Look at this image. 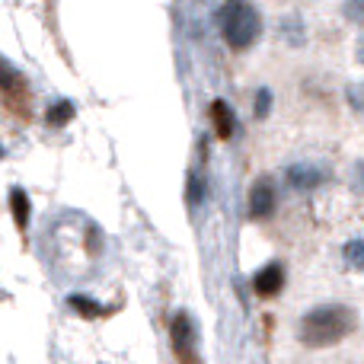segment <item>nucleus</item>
Returning <instances> with one entry per match:
<instances>
[{
	"label": "nucleus",
	"instance_id": "1",
	"mask_svg": "<svg viewBox=\"0 0 364 364\" xmlns=\"http://www.w3.org/2000/svg\"><path fill=\"white\" fill-rule=\"evenodd\" d=\"M358 326V314L346 304H320V307L307 310L297 326V339L307 348H333L342 339L355 333Z\"/></svg>",
	"mask_w": 364,
	"mask_h": 364
},
{
	"label": "nucleus",
	"instance_id": "2",
	"mask_svg": "<svg viewBox=\"0 0 364 364\" xmlns=\"http://www.w3.org/2000/svg\"><path fill=\"white\" fill-rule=\"evenodd\" d=\"M218 29H220V38L233 51H246L262 38L265 26H262V13L250 0H224L218 6Z\"/></svg>",
	"mask_w": 364,
	"mask_h": 364
},
{
	"label": "nucleus",
	"instance_id": "3",
	"mask_svg": "<svg viewBox=\"0 0 364 364\" xmlns=\"http://www.w3.org/2000/svg\"><path fill=\"white\" fill-rule=\"evenodd\" d=\"M0 100L6 102V109L16 115H23V119H29V83H26V77L19 74L13 64H6L4 58H0Z\"/></svg>",
	"mask_w": 364,
	"mask_h": 364
},
{
	"label": "nucleus",
	"instance_id": "4",
	"mask_svg": "<svg viewBox=\"0 0 364 364\" xmlns=\"http://www.w3.org/2000/svg\"><path fill=\"white\" fill-rule=\"evenodd\" d=\"M275 205H278L275 182H272V176H259L250 186V195H246V214H250V220H269L275 214Z\"/></svg>",
	"mask_w": 364,
	"mask_h": 364
},
{
	"label": "nucleus",
	"instance_id": "5",
	"mask_svg": "<svg viewBox=\"0 0 364 364\" xmlns=\"http://www.w3.org/2000/svg\"><path fill=\"white\" fill-rule=\"evenodd\" d=\"M170 342L182 364H195V323L186 310H179L170 320Z\"/></svg>",
	"mask_w": 364,
	"mask_h": 364
},
{
	"label": "nucleus",
	"instance_id": "6",
	"mask_svg": "<svg viewBox=\"0 0 364 364\" xmlns=\"http://www.w3.org/2000/svg\"><path fill=\"white\" fill-rule=\"evenodd\" d=\"M326 179H329L326 170H320L316 164H291L288 170H284V182H288V188H294V192H314V188H320Z\"/></svg>",
	"mask_w": 364,
	"mask_h": 364
},
{
	"label": "nucleus",
	"instance_id": "7",
	"mask_svg": "<svg viewBox=\"0 0 364 364\" xmlns=\"http://www.w3.org/2000/svg\"><path fill=\"white\" fill-rule=\"evenodd\" d=\"M284 282H288V272H284L282 262H269L252 275V291L259 297H278L284 291Z\"/></svg>",
	"mask_w": 364,
	"mask_h": 364
},
{
	"label": "nucleus",
	"instance_id": "8",
	"mask_svg": "<svg viewBox=\"0 0 364 364\" xmlns=\"http://www.w3.org/2000/svg\"><path fill=\"white\" fill-rule=\"evenodd\" d=\"M275 36L282 38V45H288V48H304V45H307V23H304L301 13H284L275 26Z\"/></svg>",
	"mask_w": 364,
	"mask_h": 364
},
{
	"label": "nucleus",
	"instance_id": "9",
	"mask_svg": "<svg viewBox=\"0 0 364 364\" xmlns=\"http://www.w3.org/2000/svg\"><path fill=\"white\" fill-rule=\"evenodd\" d=\"M211 122H214V134H218V141H230L233 134H237V115H233V109L227 106L224 100L211 102Z\"/></svg>",
	"mask_w": 364,
	"mask_h": 364
},
{
	"label": "nucleus",
	"instance_id": "10",
	"mask_svg": "<svg viewBox=\"0 0 364 364\" xmlns=\"http://www.w3.org/2000/svg\"><path fill=\"white\" fill-rule=\"evenodd\" d=\"M10 211H13V218H16L19 230H26V227H29V218H32V201L23 188H10Z\"/></svg>",
	"mask_w": 364,
	"mask_h": 364
},
{
	"label": "nucleus",
	"instance_id": "11",
	"mask_svg": "<svg viewBox=\"0 0 364 364\" xmlns=\"http://www.w3.org/2000/svg\"><path fill=\"white\" fill-rule=\"evenodd\" d=\"M74 102H64V100H58V102H51L48 106V112H45V122H48L51 128H61V125H68L70 119H74Z\"/></svg>",
	"mask_w": 364,
	"mask_h": 364
},
{
	"label": "nucleus",
	"instance_id": "12",
	"mask_svg": "<svg viewBox=\"0 0 364 364\" xmlns=\"http://www.w3.org/2000/svg\"><path fill=\"white\" fill-rule=\"evenodd\" d=\"M342 259L352 272H364V237H355L342 246Z\"/></svg>",
	"mask_w": 364,
	"mask_h": 364
},
{
	"label": "nucleus",
	"instance_id": "13",
	"mask_svg": "<svg viewBox=\"0 0 364 364\" xmlns=\"http://www.w3.org/2000/svg\"><path fill=\"white\" fill-rule=\"evenodd\" d=\"M188 195H186V198H188V205H192V208H198L201 205V201H205V195H208V182H205V173H201V170H192V173H188Z\"/></svg>",
	"mask_w": 364,
	"mask_h": 364
},
{
	"label": "nucleus",
	"instance_id": "14",
	"mask_svg": "<svg viewBox=\"0 0 364 364\" xmlns=\"http://www.w3.org/2000/svg\"><path fill=\"white\" fill-rule=\"evenodd\" d=\"M68 304H70V307H74L80 316H87V320H93V316L106 314V310H102L100 304L93 301V297H83V294H70V297H68Z\"/></svg>",
	"mask_w": 364,
	"mask_h": 364
},
{
	"label": "nucleus",
	"instance_id": "15",
	"mask_svg": "<svg viewBox=\"0 0 364 364\" xmlns=\"http://www.w3.org/2000/svg\"><path fill=\"white\" fill-rule=\"evenodd\" d=\"M346 102L355 115H364V80H355L346 87Z\"/></svg>",
	"mask_w": 364,
	"mask_h": 364
},
{
	"label": "nucleus",
	"instance_id": "16",
	"mask_svg": "<svg viewBox=\"0 0 364 364\" xmlns=\"http://www.w3.org/2000/svg\"><path fill=\"white\" fill-rule=\"evenodd\" d=\"M272 106H275V96H272L269 87H259L256 90V102H252V112H256V119H269Z\"/></svg>",
	"mask_w": 364,
	"mask_h": 364
},
{
	"label": "nucleus",
	"instance_id": "17",
	"mask_svg": "<svg viewBox=\"0 0 364 364\" xmlns=\"http://www.w3.org/2000/svg\"><path fill=\"white\" fill-rule=\"evenodd\" d=\"M342 16L364 29V0H342Z\"/></svg>",
	"mask_w": 364,
	"mask_h": 364
},
{
	"label": "nucleus",
	"instance_id": "18",
	"mask_svg": "<svg viewBox=\"0 0 364 364\" xmlns=\"http://www.w3.org/2000/svg\"><path fill=\"white\" fill-rule=\"evenodd\" d=\"M355 192H364V160L355 164Z\"/></svg>",
	"mask_w": 364,
	"mask_h": 364
},
{
	"label": "nucleus",
	"instance_id": "19",
	"mask_svg": "<svg viewBox=\"0 0 364 364\" xmlns=\"http://www.w3.org/2000/svg\"><path fill=\"white\" fill-rule=\"evenodd\" d=\"M355 61H358L361 68H364V36L358 38V45H355Z\"/></svg>",
	"mask_w": 364,
	"mask_h": 364
},
{
	"label": "nucleus",
	"instance_id": "20",
	"mask_svg": "<svg viewBox=\"0 0 364 364\" xmlns=\"http://www.w3.org/2000/svg\"><path fill=\"white\" fill-rule=\"evenodd\" d=\"M4 157H6V147H4V144H0V160H4Z\"/></svg>",
	"mask_w": 364,
	"mask_h": 364
}]
</instances>
